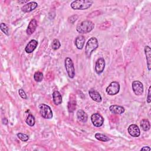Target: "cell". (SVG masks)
<instances>
[{
    "instance_id": "obj_1",
    "label": "cell",
    "mask_w": 151,
    "mask_h": 151,
    "mask_svg": "<svg viewBox=\"0 0 151 151\" xmlns=\"http://www.w3.org/2000/svg\"><path fill=\"white\" fill-rule=\"evenodd\" d=\"M94 28V24L90 20H85L79 23L76 27V30L81 34H86L91 31Z\"/></svg>"
},
{
    "instance_id": "obj_2",
    "label": "cell",
    "mask_w": 151,
    "mask_h": 151,
    "mask_svg": "<svg viewBox=\"0 0 151 151\" xmlns=\"http://www.w3.org/2000/svg\"><path fill=\"white\" fill-rule=\"evenodd\" d=\"M93 1L89 0H76L71 3V7L74 10H84L89 8Z\"/></svg>"
},
{
    "instance_id": "obj_3",
    "label": "cell",
    "mask_w": 151,
    "mask_h": 151,
    "mask_svg": "<svg viewBox=\"0 0 151 151\" xmlns=\"http://www.w3.org/2000/svg\"><path fill=\"white\" fill-rule=\"evenodd\" d=\"M98 45V41L96 38L91 37L88 40L85 47V53L88 58L90 57L92 52L97 49Z\"/></svg>"
},
{
    "instance_id": "obj_4",
    "label": "cell",
    "mask_w": 151,
    "mask_h": 151,
    "mask_svg": "<svg viewBox=\"0 0 151 151\" xmlns=\"http://www.w3.org/2000/svg\"><path fill=\"white\" fill-rule=\"evenodd\" d=\"M41 116L46 119H50L52 117V112L50 106L45 104H40L39 106Z\"/></svg>"
},
{
    "instance_id": "obj_5",
    "label": "cell",
    "mask_w": 151,
    "mask_h": 151,
    "mask_svg": "<svg viewBox=\"0 0 151 151\" xmlns=\"http://www.w3.org/2000/svg\"><path fill=\"white\" fill-rule=\"evenodd\" d=\"M65 67L68 77L71 78H74L75 76V68L72 60L69 57L65 58Z\"/></svg>"
},
{
    "instance_id": "obj_6",
    "label": "cell",
    "mask_w": 151,
    "mask_h": 151,
    "mask_svg": "<svg viewBox=\"0 0 151 151\" xmlns=\"http://www.w3.org/2000/svg\"><path fill=\"white\" fill-rule=\"evenodd\" d=\"M120 90V84L117 81L111 82L106 88V93L110 96H113L117 94Z\"/></svg>"
},
{
    "instance_id": "obj_7",
    "label": "cell",
    "mask_w": 151,
    "mask_h": 151,
    "mask_svg": "<svg viewBox=\"0 0 151 151\" xmlns=\"http://www.w3.org/2000/svg\"><path fill=\"white\" fill-rule=\"evenodd\" d=\"M91 120L95 127H100L103 125L104 119L103 116L98 113H94L91 116Z\"/></svg>"
},
{
    "instance_id": "obj_8",
    "label": "cell",
    "mask_w": 151,
    "mask_h": 151,
    "mask_svg": "<svg viewBox=\"0 0 151 151\" xmlns=\"http://www.w3.org/2000/svg\"><path fill=\"white\" fill-rule=\"evenodd\" d=\"M132 90L134 93L137 96L142 95L143 93V85L139 81H133L132 82Z\"/></svg>"
},
{
    "instance_id": "obj_9",
    "label": "cell",
    "mask_w": 151,
    "mask_h": 151,
    "mask_svg": "<svg viewBox=\"0 0 151 151\" xmlns=\"http://www.w3.org/2000/svg\"><path fill=\"white\" fill-rule=\"evenodd\" d=\"M105 67V61L103 58L97 59L95 64V71L97 74H100L104 71Z\"/></svg>"
},
{
    "instance_id": "obj_10",
    "label": "cell",
    "mask_w": 151,
    "mask_h": 151,
    "mask_svg": "<svg viewBox=\"0 0 151 151\" xmlns=\"http://www.w3.org/2000/svg\"><path fill=\"white\" fill-rule=\"evenodd\" d=\"M127 130H128L129 134L132 137H137L140 136V129L136 124H133L130 125L128 127Z\"/></svg>"
},
{
    "instance_id": "obj_11",
    "label": "cell",
    "mask_w": 151,
    "mask_h": 151,
    "mask_svg": "<svg viewBox=\"0 0 151 151\" xmlns=\"http://www.w3.org/2000/svg\"><path fill=\"white\" fill-rule=\"evenodd\" d=\"M38 6V4L36 2H29L26 4H24L22 6L21 10L24 12H29L35 9Z\"/></svg>"
},
{
    "instance_id": "obj_12",
    "label": "cell",
    "mask_w": 151,
    "mask_h": 151,
    "mask_svg": "<svg viewBox=\"0 0 151 151\" xmlns=\"http://www.w3.org/2000/svg\"><path fill=\"white\" fill-rule=\"evenodd\" d=\"M89 96L91 97V99L92 100H93L94 101H96V102H101V96L100 94V93L97 91L96 90H95L93 88H91L89 90Z\"/></svg>"
},
{
    "instance_id": "obj_13",
    "label": "cell",
    "mask_w": 151,
    "mask_h": 151,
    "mask_svg": "<svg viewBox=\"0 0 151 151\" xmlns=\"http://www.w3.org/2000/svg\"><path fill=\"white\" fill-rule=\"evenodd\" d=\"M37 45H38V41L35 40H32L28 43V44L25 47V50L27 53H29V54L31 53L34 51V50L36 48Z\"/></svg>"
},
{
    "instance_id": "obj_14",
    "label": "cell",
    "mask_w": 151,
    "mask_h": 151,
    "mask_svg": "<svg viewBox=\"0 0 151 151\" xmlns=\"http://www.w3.org/2000/svg\"><path fill=\"white\" fill-rule=\"evenodd\" d=\"M37 27V21L35 19H32L29 22L27 29V34L28 35H31L36 29Z\"/></svg>"
},
{
    "instance_id": "obj_15",
    "label": "cell",
    "mask_w": 151,
    "mask_h": 151,
    "mask_svg": "<svg viewBox=\"0 0 151 151\" xmlns=\"http://www.w3.org/2000/svg\"><path fill=\"white\" fill-rule=\"evenodd\" d=\"M109 109L111 113L116 114H121L124 112V108L121 106L111 105L110 106Z\"/></svg>"
},
{
    "instance_id": "obj_16",
    "label": "cell",
    "mask_w": 151,
    "mask_h": 151,
    "mask_svg": "<svg viewBox=\"0 0 151 151\" xmlns=\"http://www.w3.org/2000/svg\"><path fill=\"white\" fill-rule=\"evenodd\" d=\"M76 107V97L73 94L70 95V100L68 103V110L69 112H73Z\"/></svg>"
},
{
    "instance_id": "obj_17",
    "label": "cell",
    "mask_w": 151,
    "mask_h": 151,
    "mask_svg": "<svg viewBox=\"0 0 151 151\" xmlns=\"http://www.w3.org/2000/svg\"><path fill=\"white\" fill-rule=\"evenodd\" d=\"M145 53L147 60V65L149 70H150L151 66V49L149 46L145 47Z\"/></svg>"
},
{
    "instance_id": "obj_18",
    "label": "cell",
    "mask_w": 151,
    "mask_h": 151,
    "mask_svg": "<svg viewBox=\"0 0 151 151\" xmlns=\"http://www.w3.org/2000/svg\"><path fill=\"white\" fill-rule=\"evenodd\" d=\"M77 117L78 120L83 123H86L87 121L88 116L87 113L83 110L80 109L77 112Z\"/></svg>"
},
{
    "instance_id": "obj_19",
    "label": "cell",
    "mask_w": 151,
    "mask_h": 151,
    "mask_svg": "<svg viewBox=\"0 0 151 151\" xmlns=\"http://www.w3.org/2000/svg\"><path fill=\"white\" fill-rule=\"evenodd\" d=\"M85 38L84 36L83 35H79L78 36L75 40V45L76 46V47L78 49V50H81L84 45L85 43Z\"/></svg>"
},
{
    "instance_id": "obj_20",
    "label": "cell",
    "mask_w": 151,
    "mask_h": 151,
    "mask_svg": "<svg viewBox=\"0 0 151 151\" xmlns=\"http://www.w3.org/2000/svg\"><path fill=\"white\" fill-rule=\"evenodd\" d=\"M52 100L55 105H59L62 103V96L58 91H54L52 93Z\"/></svg>"
},
{
    "instance_id": "obj_21",
    "label": "cell",
    "mask_w": 151,
    "mask_h": 151,
    "mask_svg": "<svg viewBox=\"0 0 151 151\" xmlns=\"http://www.w3.org/2000/svg\"><path fill=\"white\" fill-rule=\"evenodd\" d=\"M140 126L144 131H148L150 128L149 121L147 119H143L140 123Z\"/></svg>"
},
{
    "instance_id": "obj_22",
    "label": "cell",
    "mask_w": 151,
    "mask_h": 151,
    "mask_svg": "<svg viewBox=\"0 0 151 151\" xmlns=\"http://www.w3.org/2000/svg\"><path fill=\"white\" fill-rule=\"evenodd\" d=\"M95 137L97 140L101 141V142H107L110 140V139L107 136H106L105 134H101V133H96L95 134Z\"/></svg>"
},
{
    "instance_id": "obj_23",
    "label": "cell",
    "mask_w": 151,
    "mask_h": 151,
    "mask_svg": "<svg viewBox=\"0 0 151 151\" xmlns=\"http://www.w3.org/2000/svg\"><path fill=\"white\" fill-rule=\"evenodd\" d=\"M43 74L41 71H37L34 74V78L36 82H40L43 79Z\"/></svg>"
},
{
    "instance_id": "obj_24",
    "label": "cell",
    "mask_w": 151,
    "mask_h": 151,
    "mask_svg": "<svg viewBox=\"0 0 151 151\" xmlns=\"http://www.w3.org/2000/svg\"><path fill=\"white\" fill-rule=\"evenodd\" d=\"M25 122L29 126H33L35 124V118L31 114H29Z\"/></svg>"
},
{
    "instance_id": "obj_25",
    "label": "cell",
    "mask_w": 151,
    "mask_h": 151,
    "mask_svg": "<svg viewBox=\"0 0 151 151\" xmlns=\"http://www.w3.org/2000/svg\"><path fill=\"white\" fill-rule=\"evenodd\" d=\"M61 46V44L59 41V40L58 39H54L51 44V48L54 50H58Z\"/></svg>"
},
{
    "instance_id": "obj_26",
    "label": "cell",
    "mask_w": 151,
    "mask_h": 151,
    "mask_svg": "<svg viewBox=\"0 0 151 151\" xmlns=\"http://www.w3.org/2000/svg\"><path fill=\"white\" fill-rule=\"evenodd\" d=\"M0 28L1 31L6 35H9V28L8 27V26L6 25V24H5V23H1L0 25Z\"/></svg>"
},
{
    "instance_id": "obj_27",
    "label": "cell",
    "mask_w": 151,
    "mask_h": 151,
    "mask_svg": "<svg viewBox=\"0 0 151 151\" xmlns=\"http://www.w3.org/2000/svg\"><path fill=\"white\" fill-rule=\"evenodd\" d=\"M17 137L22 142H27L29 139V137L28 135L22 133H18L17 134Z\"/></svg>"
},
{
    "instance_id": "obj_28",
    "label": "cell",
    "mask_w": 151,
    "mask_h": 151,
    "mask_svg": "<svg viewBox=\"0 0 151 151\" xmlns=\"http://www.w3.org/2000/svg\"><path fill=\"white\" fill-rule=\"evenodd\" d=\"M18 93H19V96H21V97L23 99H27V94L25 93V92L24 91V90L22 88H20L18 90Z\"/></svg>"
},
{
    "instance_id": "obj_29",
    "label": "cell",
    "mask_w": 151,
    "mask_h": 151,
    "mask_svg": "<svg viewBox=\"0 0 151 151\" xmlns=\"http://www.w3.org/2000/svg\"><path fill=\"white\" fill-rule=\"evenodd\" d=\"M78 18V16L76 15H71V17H70L68 19L69 22L71 23V24H73Z\"/></svg>"
},
{
    "instance_id": "obj_30",
    "label": "cell",
    "mask_w": 151,
    "mask_h": 151,
    "mask_svg": "<svg viewBox=\"0 0 151 151\" xmlns=\"http://www.w3.org/2000/svg\"><path fill=\"white\" fill-rule=\"evenodd\" d=\"M150 89H151V86L149 87V90H148V95H147V102L148 103H150L151 101V97H150Z\"/></svg>"
},
{
    "instance_id": "obj_31",
    "label": "cell",
    "mask_w": 151,
    "mask_h": 151,
    "mask_svg": "<svg viewBox=\"0 0 151 151\" xmlns=\"http://www.w3.org/2000/svg\"><path fill=\"white\" fill-rule=\"evenodd\" d=\"M140 150H150V148L149 146H145L143 147H142Z\"/></svg>"
}]
</instances>
